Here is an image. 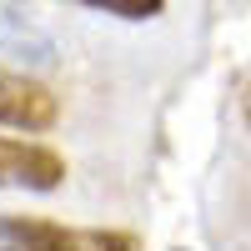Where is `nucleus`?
<instances>
[{
  "label": "nucleus",
  "mask_w": 251,
  "mask_h": 251,
  "mask_svg": "<svg viewBox=\"0 0 251 251\" xmlns=\"http://www.w3.org/2000/svg\"><path fill=\"white\" fill-rule=\"evenodd\" d=\"M0 251H131V241L116 231H71L30 216H0Z\"/></svg>",
  "instance_id": "f257e3e1"
},
{
  "label": "nucleus",
  "mask_w": 251,
  "mask_h": 251,
  "mask_svg": "<svg viewBox=\"0 0 251 251\" xmlns=\"http://www.w3.org/2000/svg\"><path fill=\"white\" fill-rule=\"evenodd\" d=\"M60 181H66V161L50 146L0 136V186H15V191H55Z\"/></svg>",
  "instance_id": "f03ea898"
},
{
  "label": "nucleus",
  "mask_w": 251,
  "mask_h": 251,
  "mask_svg": "<svg viewBox=\"0 0 251 251\" xmlns=\"http://www.w3.org/2000/svg\"><path fill=\"white\" fill-rule=\"evenodd\" d=\"M60 106L40 80L20 71H0V126H20V131H46L55 126Z\"/></svg>",
  "instance_id": "7ed1b4c3"
},
{
  "label": "nucleus",
  "mask_w": 251,
  "mask_h": 251,
  "mask_svg": "<svg viewBox=\"0 0 251 251\" xmlns=\"http://www.w3.org/2000/svg\"><path fill=\"white\" fill-rule=\"evenodd\" d=\"M0 60H10V66H50L55 60V46L46 35H25V30H0Z\"/></svg>",
  "instance_id": "20e7f679"
},
{
  "label": "nucleus",
  "mask_w": 251,
  "mask_h": 251,
  "mask_svg": "<svg viewBox=\"0 0 251 251\" xmlns=\"http://www.w3.org/2000/svg\"><path fill=\"white\" fill-rule=\"evenodd\" d=\"M80 5H96L106 15H121V20H151V15H161L166 0H80Z\"/></svg>",
  "instance_id": "39448f33"
},
{
  "label": "nucleus",
  "mask_w": 251,
  "mask_h": 251,
  "mask_svg": "<svg viewBox=\"0 0 251 251\" xmlns=\"http://www.w3.org/2000/svg\"><path fill=\"white\" fill-rule=\"evenodd\" d=\"M20 25V0H0V30H15Z\"/></svg>",
  "instance_id": "423d86ee"
},
{
  "label": "nucleus",
  "mask_w": 251,
  "mask_h": 251,
  "mask_svg": "<svg viewBox=\"0 0 251 251\" xmlns=\"http://www.w3.org/2000/svg\"><path fill=\"white\" fill-rule=\"evenodd\" d=\"M246 121H251V86H246Z\"/></svg>",
  "instance_id": "0eeeda50"
}]
</instances>
